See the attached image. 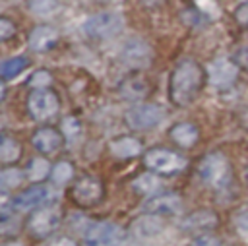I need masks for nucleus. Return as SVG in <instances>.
I'll return each instance as SVG.
<instances>
[{"mask_svg": "<svg viewBox=\"0 0 248 246\" xmlns=\"http://www.w3.org/2000/svg\"><path fill=\"white\" fill-rule=\"evenodd\" d=\"M205 81V72L203 68L192 60V58H184L180 60L169 79V97L174 105L178 107H188L190 103H194L203 87Z\"/></svg>", "mask_w": 248, "mask_h": 246, "instance_id": "nucleus-1", "label": "nucleus"}, {"mask_svg": "<svg viewBox=\"0 0 248 246\" xmlns=\"http://www.w3.org/2000/svg\"><path fill=\"white\" fill-rule=\"evenodd\" d=\"M198 174H200L202 182L207 184L209 188L223 190L229 186V182L232 178L231 161L221 151H213L202 159V163L198 167Z\"/></svg>", "mask_w": 248, "mask_h": 246, "instance_id": "nucleus-2", "label": "nucleus"}, {"mask_svg": "<svg viewBox=\"0 0 248 246\" xmlns=\"http://www.w3.org/2000/svg\"><path fill=\"white\" fill-rule=\"evenodd\" d=\"M81 27H83V33L87 37H93V39H108V37H114L116 33L122 31L124 17L118 12L105 10V12H97L91 17H87Z\"/></svg>", "mask_w": 248, "mask_h": 246, "instance_id": "nucleus-3", "label": "nucleus"}, {"mask_svg": "<svg viewBox=\"0 0 248 246\" xmlns=\"http://www.w3.org/2000/svg\"><path fill=\"white\" fill-rule=\"evenodd\" d=\"M143 163L155 174H172V172L184 170L188 165L186 157H182L174 151H169V149H161V147L149 149L143 157Z\"/></svg>", "mask_w": 248, "mask_h": 246, "instance_id": "nucleus-4", "label": "nucleus"}, {"mask_svg": "<svg viewBox=\"0 0 248 246\" xmlns=\"http://www.w3.org/2000/svg\"><path fill=\"white\" fill-rule=\"evenodd\" d=\"M60 108V101L54 91L48 89H33L27 97V110L35 120H46L54 116Z\"/></svg>", "mask_w": 248, "mask_h": 246, "instance_id": "nucleus-5", "label": "nucleus"}, {"mask_svg": "<svg viewBox=\"0 0 248 246\" xmlns=\"http://www.w3.org/2000/svg\"><path fill=\"white\" fill-rule=\"evenodd\" d=\"M83 240L89 246H112L124 240V231L114 223H91L83 231Z\"/></svg>", "mask_w": 248, "mask_h": 246, "instance_id": "nucleus-6", "label": "nucleus"}, {"mask_svg": "<svg viewBox=\"0 0 248 246\" xmlns=\"http://www.w3.org/2000/svg\"><path fill=\"white\" fill-rule=\"evenodd\" d=\"M163 116H165V110L153 103L136 105L126 110V122L134 130H149V128L157 126L163 120Z\"/></svg>", "mask_w": 248, "mask_h": 246, "instance_id": "nucleus-7", "label": "nucleus"}, {"mask_svg": "<svg viewBox=\"0 0 248 246\" xmlns=\"http://www.w3.org/2000/svg\"><path fill=\"white\" fill-rule=\"evenodd\" d=\"M60 221H62V213L56 207H39L27 217V229L31 234L43 238L54 232Z\"/></svg>", "mask_w": 248, "mask_h": 246, "instance_id": "nucleus-8", "label": "nucleus"}, {"mask_svg": "<svg viewBox=\"0 0 248 246\" xmlns=\"http://www.w3.org/2000/svg\"><path fill=\"white\" fill-rule=\"evenodd\" d=\"M103 184L101 180L93 178V176H83L79 178L72 188H70V196L72 200L78 203V205H83V207H89V205H95L103 200Z\"/></svg>", "mask_w": 248, "mask_h": 246, "instance_id": "nucleus-9", "label": "nucleus"}, {"mask_svg": "<svg viewBox=\"0 0 248 246\" xmlns=\"http://www.w3.org/2000/svg\"><path fill=\"white\" fill-rule=\"evenodd\" d=\"M238 76V66L229 60V58H215L207 64V77H209V83L217 85V87H225V85H231Z\"/></svg>", "mask_w": 248, "mask_h": 246, "instance_id": "nucleus-10", "label": "nucleus"}, {"mask_svg": "<svg viewBox=\"0 0 248 246\" xmlns=\"http://www.w3.org/2000/svg\"><path fill=\"white\" fill-rule=\"evenodd\" d=\"M143 209L151 215H176L180 213L182 209V201H180V196L178 194H159V196H153L145 201Z\"/></svg>", "mask_w": 248, "mask_h": 246, "instance_id": "nucleus-11", "label": "nucleus"}, {"mask_svg": "<svg viewBox=\"0 0 248 246\" xmlns=\"http://www.w3.org/2000/svg\"><path fill=\"white\" fill-rule=\"evenodd\" d=\"M31 143L37 151L48 155V153H54L58 151L62 145H64V136L56 130V128H50V126H45V128H39L33 138H31Z\"/></svg>", "mask_w": 248, "mask_h": 246, "instance_id": "nucleus-12", "label": "nucleus"}, {"mask_svg": "<svg viewBox=\"0 0 248 246\" xmlns=\"http://www.w3.org/2000/svg\"><path fill=\"white\" fill-rule=\"evenodd\" d=\"M122 58L134 68H145L151 62V48L140 39H130L122 48Z\"/></svg>", "mask_w": 248, "mask_h": 246, "instance_id": "nucleus-13", "label": "nucleus"}, {"mask_svg": "<svg viewBox=\"0 0 248 246\" xmlns=\"http://www.w3.org/2000/svg\"><path fill=\"white\" fill-rule=\"evenodd\" d=\"M50 188L45 184H35L27 190H23L21 194H17L14 198V207L16 209H29V207H37L43 205L45 201L50 200Z\"/></svg>", "mask_w": 248, "mask_h": 246, "instance_id": "nucleus-14", "label": "nucleus"}, {"mask_svg": "<svg viewBox=\"0 0 248 246\" xmlns=\"http://www.w3.org/2000/svg\"><path fill=\"white\" fill-rule=\"evenodd\" d=\"M165 229V223L161 217L157 215H151V213H145L141 217H138L134 223H132V232L134 236L141 238V240H147V238H153L157 234H161Z\"/></svg>", "mask_w": 248, "mask_h": 246, "instance_id": "nucleus-15", "label": "nucleus"}, {"mask_svg": "<svg viewBox=\"0 0 248 246\" xmlns=\"http://www.w3.org/2000/svg\"><path fill=\"white\" fill-rule=\"evenodd\" d=\"M56 41H58V31L50 25H39L29 35V46L37 52L52 48L56 45Z\"/></svg>", "mask_w": 248, "mask_h": 246, "instance_id": "nucleus-16", "label": "nucleus"}, {"mask_svg": "<svg viewBox=\"0 0 248 246\" xmlns=\"http://www.w3.org/2000/svg\"><path fill=\"white\" fill-rule=\"evenodd\" d=\"M169 136H170L172 141H176L178 145L190 147V145H194V143L198 141L200 132H198V128H196L194 124H190V122H178V124H174V126L169 130Z\"/></svg>", "mask_w": 248, "mask_h": 246, "instance_id": "nucleus-17", "label": "nucleus"}, {"mask_svg": "<svg viewBox=\"0 0 248 246\" xmlns=\"http://www.w3.org/2000/svg\"><path fill=\"white\" fill-rule=\"evenodd\" d=\"M110 151L120 159H130L141 153V143L132 136H122L110 141Z\"/></svg>", "mask_w": 248, "mask_h": 246, "instance_id": "nucleus-18", "label": "nucleus"}, {"mask_svg": "<svg viewBox=\"0 0 248 246\" xmlns=\"http://www.w3.org/2000/svg\"><path fill=\"white\" fill-rule=\"evenodd\" d=\"M215 225H217V215L213 211H207V209L190 213L182 221V227L186 231H205V229H213Z\"/></svg>", "mask_w": 248, "mask_h": 246, "instance_id": "nucleus-19", "label": "nucleus"}, {"mask_svg": "<svg viewBox=\"0 0 248 246\" xmlns=\"http://www.w3.org/2000/svg\"><path fill=\"white\" fill-rule=\"evenodd\" d=\"M19 157H21L19 141L10 134H0V163L10 165L16 163Z\"/></svg>", "mask_w": 248, "mask_h": 246, "instance_id": "nucleus-20", "label": "nucleus"}, {"mask_svg": "<svg viewBox=\"0 0 248 246\" xmlns=\"http://www.w3.org/2000/svg\"><path fill=\"white\" fill-rule=\"evenodd\" d=\"M132 188L143 196H151L161 188V180L153 172H143L132 180Z\"/></svg>", "mask_w": 248, "mask_h": 246, "instance_id": "nucleus-21", "label": "nucleus"}, {"mask_svg": "<svg viewBox=\"0 0 248 246\" xmlns=\"http://www.w3.org/2000/svg\"><path fill=\"white\" fill-rule=\"evenodd\" d=\"M147 91H149V85L140 77H128L120 85V93L128 99H141L147 95Z\"/></svg>", "mask_w": 248, "mask_h": 246, "instance_id": "nucleus-22", "label": "nucleus"}, {"mask_svg": "<svg viewBox=\"0 0 248 246\" xmlns=\"http://www.w3.org/2000/svg\"><path fill=\"white\" fill-rule=\"evenodd\" d=\"M48 174H50V165H48L46 159L35 157V159L29 161V165H27V176H29V180L41 182V180L46 178Z\"/></svg>", "mask_w": 248, "mask_h": 246, "instance_id": "nucleus-23", "label": "nucleus"}, {"mask_svg": "<svg viewBox=\"0 0 248 246\" xmlns=\"http://www.w3.org/2000/svg\"><path fill=\"white\" fill-rule=\"evenodd\" d=\"M72 176H74V165L68 163V161L56 163V165L52 167V170H50V178H52V182H56V184H66Z\"/></svg>", "mask_w": 248, "mask_h": 246, "instance_id": "nucleus-24", "label": "nucleus"}, {"mask_svg": "<svg viewBox=\"0 0 248 246\" xmlns=\"http://www.w3.org/2000/svg\"><path fill=\"white\" fill-rule=\"evenodd\" d=\"M25 66H27V60H25V58H21V56L10 58V60H6V62L0 66V74H2L4 77H14V76L19 74Z\"/></svg>", "mask_w": 248, "mask_h": 246, "instance_id": "nucleus-25", "label": "nucleus"}, {"mask_svg": "<svg viewBox=\"0 0 248 246\" xmlns=\"http://www.w3.org/2000/svg\"><path fill=\"white\" fill-rule=\"evenodd\" d=\"M29 8H31V10H35V14H37V15L46 17V15H52V14H54V10L58 8V4H56V2L41 0V2H31V4H29Z\"/></svg>", "mask_w": 248, "mask_h": 246, "instance_id": "nucleus-26", "label": "nucleus"}, {"mask_svg": "<svg viewBox=\"0 0 248 246\" xmlns=\"http://www.w3.org/2000/svg\"><path fill=\"white\" fill-rule=\"evenodd\" d=\"M14 33H16V23L12 19L0 15V43L10 39V37H14Z\"/></svg>", "mask_w": 248, "mask_h": 246, "instance_id": "nucleus-27", "label": "nucleus"}, {"mask_svg": "<svg viewBox=\"0 0 248 246\" xmlns=\"http://www.w3.org/2000/svg\"><path fill=\"white\" fill-rule=\"evenodd\" d=\"M234 227H236V232L244 240H248V211H242L234 217Z\"/></svg>", "mask_w": 248, "mask_h": 246, "instance_id": "nucleus-28", "label": "nucleus"}, {"mask_svg": "<svg viewBox=\"0 0 248 246\" xmlns=\"http://www.w3.org/2000/svg\"><path fill=\"white\" fill-rule=\"evenodd\" d=\"M29 83H31V85H35V89H45V85H46V83H50V76H48V72H46V70L35 72V74L31 76Z\"/></svg>", "mask_w": 248, "mask_h": 246, "instance_id": "nucleus-29", "label": "nucleus"}, {"mask_svg": "<svg viewBox=\"0 0 248 246\" xmlns=\"http://www.w3.org/2000/svg\"><path fill=\"white\" fill-rule=\"evenodd\" d=\"M19 180H21V174L17 170H14V169H10V170L0 174V184L2 186H16V184H19Z\"/></svg>", "mask_w": 248, "mask_h": 246, "instance_id": "nucleus-30", "label": "nucleus"}, {"mask_svg": "<svg viewBox=\"0 0 248 246\" xmlns=\"http://www.w3.org/2000/svg\"><path fill=\"white\" fill-rule=\"evenodd\" d=\"M190 246H221V240L213 234H200L192 240Z\"/></svg>", "mask_w": 248, "mask_h": 246, "instance_id": "nucleus-31", "label": "nucleus"}, {"mask_svg": "<svg viewBox=\"0 0 248 246\" xmlns=\"http://www.w3.org/2000/svg\"><path fill=\"white\" fill-rule=\"evenodd\" d=\"M234 19L240 23V27L248 29V2L240 4V6L234 10Z\"/></svg>", "mask_w": 248, "mask_h": 246, "instance_id": "nucleus-32", "label": "nucleus"}, {"mask_svg": "<svg viewBox=\"0 0 248 246\" xmlns=\"http://www.w3.org/2000/svg\"><path fill=\"white\" fill-rule=\"evenodd\" d=\"M64 130H66L68 136H70V134H78V132H79L78 120H76V118H66V120H64Z\"/></svg>", "mask_w": 248, "mask_h": 246, "instance_id": "nucleus-33", "label": "nucleus"}, {"mask_svg": "<svg viewBox=\"0 0 248 246\" xmlns=\"http://www.w3.org/2000/svg\"><path fill=\"white\" fill-rule=\"evenodd\" d=\"M50 246H78V244H76L72 238H68V236H60V238H56Z\"/></svg>", "mask_w": 248, "mask_h": 246, "instance_id": "nucleus-34", "label": "nucleus"}, {"mask_svg": "<svg viewBox=\"0 0 248 246\" xmlns=\"http://www.w3.org/2000/svg\"><path fill=\"white\" fill-rule=\"evenodd\" d=\"M2 97H4V81L0 79V99H2Z\"/></svg>", "mask_w": 248, "mask_h": 246, "instance_id": "nucleus-35", "label": "nucleus"}]
</instances>
